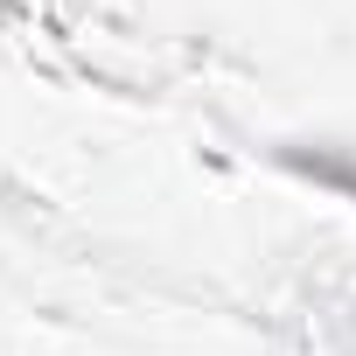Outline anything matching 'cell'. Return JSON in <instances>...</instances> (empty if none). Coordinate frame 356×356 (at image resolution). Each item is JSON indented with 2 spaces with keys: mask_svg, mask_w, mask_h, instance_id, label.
<instances>
[{
  "mask_svg": "<svg viewBox=\"0 0 356 356\" xmlns=\"http://www.w3.org/2000/svg\"><path fill=\"white\" fill-rule=\"evenodd\" d=\"M280 168H293V175H307V182H321V189H335V196L356 203V147L293 140V147H280Z\"/></svg>",
  "mask_w": 356,
  "mask_h": 356,
  "instance_id": "1",
  "label": "cell"
}]
</instances>
